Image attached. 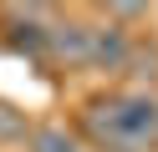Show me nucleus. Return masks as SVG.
<instances>
[{"instance_id":"nucleus-3","label":"nucleus","mask_w":158,"mask_h":152,"mask_svg":"<svg viewBox=\"0 0 158 152\" xmlns=\"http://www.w3.org/2000/svg\"><path fill=\"white\" fill-rule=\"evenodd\" d=\"M46 51H56V56H66V61H92V30L87 25H51V46Z\"/></svg>"},{"instance_id":"nucleus-5","label":"nucleus","mask_w":158,"mask_h":152,"mask_svg":"<svg viewBox=\"0 0 158 152\" xmlns=\"http://www.w3.org/2000/svg\"><path fill=\"white\" fill-rule=\"evenodd\" d=\"M31 152H82V142L61 127H36L31 132Z\"/></svg>"},{"instance_id":"nucleus-4","label":"nucleus","mask_w":158,"mask_h":152,"mask_svg":"<svg viewBox=\"0 0 158 152\" xmlns=\"http://www.w3.org/2000/svg\"><path fill=\"white\" fill-rule=\"evenodd\" d=\"M46 46H51V30H46V25H36V20L10 25V51H31V56H41Z\"/></svg>"},{"instance_id":"nucleus-1","label":"nucleus","mask_w":158,"mask_h":152,"mask_svg":"<svg viewBox=\"0 0 158 152\" xmlns=\"http://www.w3.org/2000/svg\"><path fill=\"white\" fill-rule=\"evenodd\" d=\"M87 127L107 152H148V147H158V101L143 96V91L92 101Z\"/></svg>"},{"instance_id":"nucleus-2","label":"nucleus","mask_w":158,"mask_h":152,"mask_svg":"<svg viewBox=\"0 0 158 152\" xmlns=\"http://www.w3.org/2000/svg\"><path fill=\"white\" fill-rule=\"evenodd\" d=\"M127 61H133V41H127L117 25H102V30H92V66L123 71Z\"/></svg>"},{"instance_id":"nucleus-6","label":"nucleus","mask_w":158,"mask_h":152,"mask_svg":"<svg viewBox=\"0 0 158 152\" xmlns=\"http://www.w3.org/2000/svg\"><path fill=\"white\" fill-rule=\"evenodd\" d=\"M0 132H21V122L10 117V107H0Z\"/></svg>"}]
</instances>
